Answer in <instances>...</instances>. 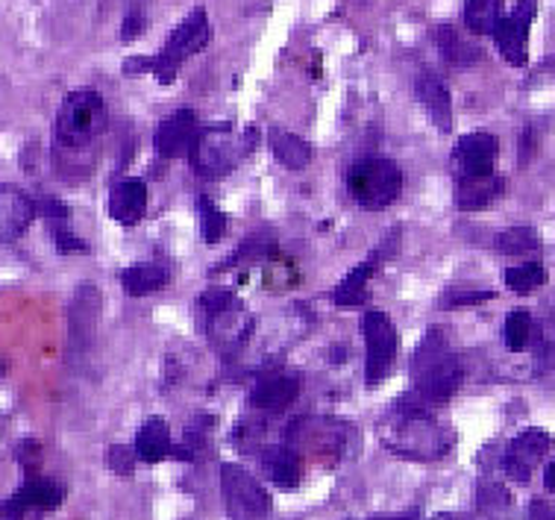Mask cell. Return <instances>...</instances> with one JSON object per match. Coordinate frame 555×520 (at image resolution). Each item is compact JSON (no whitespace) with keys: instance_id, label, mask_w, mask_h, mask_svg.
<instances>
[{"instance_id":"1","label":"cell","mask_w":555,"mask_h":520,"mask_svg":"<svg viewBox=\"0 0 555 520\" xmlns=\"http://www.w3.org/2000/svg\"><path fill=\"white\" fill-rule=\"evenodd\" d=\"M462 359L450 347L441 327H429L421 347L412 356L414 394L421 403H444L462 385Z\"/></svg>"},{"instance_id":"2","label":"cell","mask_w":555,"mask_h":520,"mask_svg":"<svg viewBox=\"0 0 555 520\" xmlns=\"http://www.w3.org/2000/svg\"><path fill=\"white\" fill-rule=\"evenodd\" d=\"M103 130H106V101L101 91L77 89L60 103L56 127H53L60 151L80 156L101 139Z\"/></svg>"},{"instance_id":"3","label":"cell","mask_w":555,"mask_h":520,"mask_svg":"<svg viewBox=\"0 0 555 520\" xmlns=\"http://www.w3.org/2000/svg\"><path fill=\"white\" fill-rule=\"evenodd\" d=\"M385 427H391L388 451L403 453L409 459H438L453 444V432L438 427L421 403H400Z\"/></svg>"},{"instance_id":"4","label":"cell","mask_w":555,"mask_h":520,"mask_svg":"<svg viewBox=\"0 0 555 520\" xmlns=\"http://www.w3.org/2000/svg\"><path fill=\"white\" fill-rule=\"evenodd\" d=\"M253 151H256V130H247L244 139H238L230 124H212V127H203L189 156H192V168L197 177L223 180Z\"/></svg>"},{"instance_id":"5","label":"cell","mask_w":555,"mask_h":520,"mask_svg":"<svg viewBox=\"0 0 555 520\" xmlns=\"http://www.w3.org/2000/svg\"><path fill=\"white\" fill-rule=\"evenodd\" d=\"M347 189L364 210H388L403 194V170L395 160L364 156L347 168Z\"/></svg>"},{"instance_id":"6","label":"cell","mask_w":555,"mask_h":520,"mask_svg":"<svg viewBox=\"0 0 555 520\" xmlns=\"http://www.w3.org/2000/svg\"><path fill=\"white\" fill-rule=\"evenodd\" d=\"M209 39H212L209 15H206V10L197 7V10H192L180 21V27L168 36L165 48L156 56H147V71L156 74V80L168 86L177 77V71L209 45Z\"/></svg>"},{"instance_id":"7","label":"cell","mask_w":555,"mask_h":520,"mask_svg":"<svg viewBox=\"0 0 555 520\" xmlns=\"http://www.w3.org/2000/svg\"><path fill=\"white\" fill-rule=\"evenodd\" d=\"M364 332V382L374 389L391 373L397 362V327L385 312L367 309L362 318Z\"/></svg>"},{"instance_id":"8","label":"cell","mask_w":555,"mask_h":520,"mask_svg":"<svg viewBox=\"0 0 555 520\" xmlns=\"http://www.w3.org/2000/svg\"><path fill=\"white\" fill-rule=\"evenodd\" d=\"M221 491L227 511L233 520H264L271 511V497L264 494L259 482L238 465H223L221 468Z\"/></svg>"},{"instance_id":"9","label":"cell","mask_w":555,"mask_h":520,"mask_svg":"<svg viewBox=\"0 0 555 520\" xmlns=\"http://www.w3.org/2000/svg\"><path fill=\"white\" fill-rule=\"evenodd\" d=\"M538 15V0H517L515 10L500 18L494 36V45L500 56L515 68H526L529 62V33H532V21Z\"/></svg>"},{"instance_id":"10","label":"cell","mask_w":555,"mask_h":520,"mask_svg":"<svg viewBox=\"0 0 555 520\" xmlns=\"http://www.w3.org/2000/svg\"><path fill=\"white\" fill-rule=\"evenodd\" d=\"M201 118L194 110H180L168 115V118L159 121L156 127V136H153V144H156V153L162 160H177V156H189L192 144L201 136Z\"/></svg>"},{"instance_id":"11","label":"cell","mask_w":555,"mask_h":520,"mask_svg":"<svg viewBox=\"0 0 555 520\" xmlns=\"http://www.w3.org/2000/svg\"><path fill=\"white\" fill-rule=\"evenodd\" d=\"M496 156H500V141L491 132H467L455 141L453 165L459 177H482L494 174Z\"/></svg>"},{"instance_id":"12","label":"cell","mask_w":555,"mask_h":520,"mask_svg":"<svg viewBox=\"0 0 555 520\" xmlns=\"http://www.w3.org/2000/svg\"><path fill=\"white\" fill-rule=\"evenodd\" d=\"M550 444H553L550 432L538 430V427L524 430L515 441H512V444H508V451H505L503 456L505 473H508L515 482H529L532 470L541 465V459H544L546 451H550Z\"/></svg>"},{"instance_id":"13","label":"cell","mask_w":555,"mask_h":520,"mask_svg":"<svg viewBox=\"0 0 555 520\" xmlns=\"http://www.w3.org/2000/svg\"><path fill=\"white\" fill-rule=\"evenodd\" d=\"M297 394H300V377L297 373L271 370V373L256 377L250 389V403L256 409L283 411L297 401Z\"/></svg>"},{"instance_id":"14","label":"cell","mask_w":555,"mask_h":520,"mask_svg":"<svg viewBox=\"0 0 555 520\" xmlns=\"http://www.w3.org/2000/svg\"><path fill=\"white\" fill-rule=\"evenodd\" d=\"M106 212H109V218L115 224L135 227L147 212V186H144V180L127 177V180L115 182L109 189V198H106Z\"/></svg>"},{"instance_id":"15","label":"cell","mask_w":555,"mask_h":520,"mask_svg":"<svg viewBox=\"0 0 555 520\" xmlns=\"http://www.w3.org/2000/svg\"><path fill=\"white\" fill-rule=\"evenodd\" d=\"M414 94H417V101H421V106H424L438 130H453V98H450V89L438 74L421 71L417 80H414Z\"/></svg>"},{"instance_id":"16","label":"cell","mask_w":555,"mask_h":520,"mask_svg":"<svg viewBox=\"0 0 555 520\" xmlns=\"http://www.w3.org/2000/svg\"><path fill=\"white\" fill-rule=\"evenodd\" d=\"M101 291L94 289L91 282H82L80 289L74 291L72 315H68V327H72V347L74 351H86L91 332L98 327L101 318Z\"/></svg>"},{"instance_id":"17","label":"cell","mask_w":555,"mask_h":520,"mask_svg":"<svg viewBox=\"0 0 555 520\" xmlns=\"http://www.w3.org/2000/svg\"><path fill=\"white\" fill-rule=\"evenodd\" d=\"M36 218V203L15 186L0 182V241H15Z\"/></svg>"},{"instance_id":"18","label":"cell","mask_w":555,"mask_h":520,"mask_svg":"<svg viewBox=\"0 0 555 520\" xmlns=\"http://www.w3.org/2000/svg\"><path fill=\"white\" fill-rule=\"evenodd\" d=\"M206 330H209V339L215 341L218 351L233 353L253 335V318L247 312H242V306H235V309L209 315L206 318Z\"/></svg>"},{"instance_id":"19","label":"cell","mask_w":555,"mask_h":520,"mask_svg":"<svg viewBox=\"0 0 555 520\" xmlns=\"http://www.w3.org/2000/svg\"><path fill=\"white\" fill-rule=\"evenodd\" d=\"M433 41L441 53V60L453 68H474L482 62V48L474 39H467L465 33L453 24H438L433 30Z\"/></svg>"},{"instance_id":"20","label":"cell","mask_w":555,"mask_h":520,"mask_svg":"<svg viewBox=\"0 0 555 520\" xmlns=\"http://www.w3.org/2000/svg\"><path fill=\"white\" fill-rule=\"evenodd\" d=\"M505 191V180L500 174H482V177H459L455 182V203L459 210L476 212L500 201Z\"/></svg>"},{"instance_id":"21","label":"cell","mask_w":555,"mask_h":520,"mask_svg":"<svg viewBox=\"0 0 555 520\" xmlns=\"http://www.w3.org/2000/svg\"><path fill=\"white\" fill-rule=\"evenodd\" d=\"M171 282V268L165 262H135L121 270V286L130 297H147L153 291L165 289Z\"/></svg>"},{"instance_id":"22","label":"cell","mask_w":555,"mask_h":520,"mask_svg":"<svg viewBox=\"0 0 555 520\" xmlns=\"http://www.w3.org/2000/svg\"><path fill=\"white\" fill-rule=\"evenodd\" d=\"M376 265H379V259L371 256V259H364L362 265H356V268L335 286L333 303L338 309H362L364 303H367V282L374 277Z\"/></svg>"},{"instance_id":"23","label":"cell","mask_w":555,"mask_h":520,"mask_svg":"<svg viewBox=\"0 0 555 520\" xmlns=\"http://www.w3.org/2000/svg\"><path fill=\"white\" fill-rule=\"evenodd\" d=\"M65 500V489H62L56 480H48V477H33V480L24 482V489L18 491V497L12 503V511L21 515L24 509H56L60 503Z\"/></svg>"},{"instance_id":"24","label":"cell","mask_w":555,"mask_h":520,"mask_svg":"<svg viewBox=\"0 0 555 520\" xmlns=\"http://www.w3.org/2000/svg\"><path fill=\"white\" fill-rule=\"evenodd\" d=\"M259 465H262L264 477L280 489H294L300 482V459L292 447H268L259 456Z\"/></svg>"},{"instance_id":"25","label":"cell","mask_w":555,"mask_h":520,"mask_svg":"<svg viewBox=\"0 0 555 520\" xmlns=\"http://www.w3.org/2000/svg\"><path fill=\"white\" fill-rule=\"evenodd\" d=\"M268 144H271V153L280 160V165H285L288 170H304L309 162H312V148L309 141H304L300 136H294L288 130H280L273 127L268 132Z\"/></svg>"},{"instance_id":"26","label":"cell","mask_w":555,"mask_h":520,"mask_svg":"<svg viewBox=\"0 0 555 520\" xmlns=\"http://www.w3.org/2000/svg\"><path fill=\"white\" fill-rule=\"evenodd\" d=\"M168 453H171V430H168V423L162 418L147 420L139 430V435H135V456L153 465V461L165 459Z\"/></svg>"},{"instance_id":"27","label":"cell","mask_w":555,"mask_h":520,"mask_svg":"<svg viewBox=\"0 0 555 520\" xmlns=\"http://www.w3.org/2000/svg\"><path fill=\"white\" fill-rule=\"evenodd\" d=\"M503 18V0H465V27L474 36H491Z\"/></svg>"},{"instance_id":"28","label":"cell","mask_w":555,"mask_h":520,"mask_svg":"<svg viewBox=\"0 0 555 520\" xmlns=\"http://www.w3.org/2000/svg\"><path fill=\"white\" fill-rule=\"evenodd\" d=\"M276 256V239L273 236H250V239L242 241V248L215 268V274H223V270H235L238 265H253L259 259H273Z\"/></svg>"},{"instance_id":"29","label":"cell","mask_w":555,"mask_h":520,"mask_svg":"<svg viewBox=\"0 0 555 520\" xmlns=\"http://www.w3.org/2000/svg\"><path fill=\"white\" fill-rule=\"evenodd\" d=\"M532 344H535V359L541 370H555V301L546 303V312L535 324L532 332Z\"/></svg>"},{"instance_id":"30","label":"cell","mask_w":555,"mask_h":520,"mask_svg":"<svg viewBox=\"0 0 555 520\" xmlns=\"http://www.w3.org/2000/svg\"><path fill=\"white\" fill-rule=\"evenodd\" d=\"M494 248L503 256H532L541 251V236L535 227H508L496 236Z\"/></svg>"},{"instance_id":"31","label":"cell","mask_w":555,"mask_h":520,"mask_svg":"<svg viewBox=\"0 0 555 520\" xmlns=\"http://www.w3.org/2000/svg\"><path fill=\"white\" fill-rule=\"evenodd\" d=\"M503 280L515 294H532V291H538L541 286H546V268L541 262H520V265L505 268Z\"/></svg>"},{"instance_id":"32","label":"cell","mask_w":555,"mask_h":520,"mask_svg":"<svg viewBox=\"0 0 555 520\" xmlns=\"http://www.w3.org/2000/svg\"><path fill=\"white\" fill-rule=\"evenodd\" d=\"M532 332H535V318L524 309H515L505 315V327H503V341L508 351H526L532 344Z\"/></svg>"},{"instance_id":"33","label":"cell","mask_w":555,"mask_h":520,"mask_svg":"<svg viewBox=\"0 0 555 520\" xmlns=\"http://www.w3.org/2000/svg\"><path fill=\"white\" fill-rule=\"evenodd\" d=\"M197 212H201L203 241H206V244H218V241L223 239L227 227H230L227 212H221V206H218L212 198H206V194H201V198H197Z\"/></svg>"},{"instance_id":"34","label":"cell","mask_w":555,"mask_h":520,"mask_svg":"<svg viewBox=\"0 0 555 520\" xmlns=\"http://www.w3.org/2000/svg\"><path fill=\"white\" fill-rule=\"evenodd\" d=\"M496 294L491 289H474V286H453L441 294L438 309H474L482 303L494 301Z\"/></svg>"},{"instance_id":"35","label":"cell","mask_w":555,"mask_h":520,"mask_svg":"<svg viewBox=\"0 0 555 520\" xmlns=\"http://www.w3.org/2000/svg\"><path fill=\"white\" fill-rule=\"evenodd\" d=\"M197 306L203 309V315L209 318V315H218V312L235 309V306H242V303L235 301V294L230 289H221V286H215V289H206L197 297Z\"/></svg>"},{"instance_id":"36","label":"cell","mask_w":555,"mask_h":520,"mask_svg":"<svg viewBox=\"0 0 555 520\" xmlns=\"http://www.w3.org/2000/svg\"><path fill=\"white\" fill-rule=\"evenodd\" d=\"M106 465H109V470H115L118 477H130L135 459H132L130 447L115 444V447H109V451H106Z\"/></svg>"},{"instance_id":"37","label":"cell","mask_w":555,"mask_h":520,"mask_svg":"<svg viewBox=\"0 0 555 520\" xmlns=\"http://www.w3.org/2000/svg\"><path fill=\"white\" fill-rule=\"evenodd\" d=\"M144 30H147V15H144L142 7H132V10L124 15L121 39L124 41H135Z\"/></svg>"},{"instance_id":"38","label":"cell","mask_w":555,"mask_h":520,"mask_svg":"<svg viewBox=\"0 0 555 520\" xmlns=\"http://www.w3.org/2000/svg\"><path fill=\"white\" fill-rule=\"evenodd\" d=\"M53 241H56V251H60L62 256H72V253H89V244H86L82 239H77V236L68 230L53 232Z\"/></svg>"},{"instance_id":"39","label":"cell","mask_w":555,"mask_h":520,"mask_svg":"<svg viewBox=\"0 0 555 520\" xmlns=\"http://www.w3.org/2000/svg\"><path fill=\"white\" fill-rule=\"evenodd\" d=\"M36 212H41L44 218L53 220V224H62V220H68V206L56 198H41L36 201Z\"/></svg>"},{"instance_id":"40","label":"cell","mask_w":555,"mask_h":520,"mask_svg":"<svg viewBox=\"0 0 555 520\" xmlns=\"http://www.w3.org/2000/svg\"><path fill=\"white\" fill-rule=\"evenodd\" d=\"M535 148H538V127L535 124H529V127L524 130V136H520V165H526V162L532 160Z\"/></svg>"},{"instance_id":"41","label":"cell","mask_w":555,"mask_h":520,"mask_svg":"<svg viewBox=\"0 0 555 520\" xmlns=\"http://www.w3.org/2000/svg\"><path fill=\"white\" fill-rule=\"evenodd\" d=\"M529 520H555V511L546 506V503H532V509H529Z\"/></svg>"},{"instance_id":"42","label":"cell","mask_w":555,"mask_h":520,"mask_svg":"<svg viewBox=\"0 0 555 520\" xmlns=\"http://www.w3.org/2000/svg\"><path fill=\"white\" fill-rule=\"evenodd\" d=\"M544 485H546V489H550V491H555V459L550 461V468H546Z\"/></svg>"},{"instance_id":"43","label":"cell","mask_w":555,"mask_h":520,"mask_svg":"<svg viewBox=\"0 0 555 520\" xmlns=\"http://www.w3.org/2000/svg\"><path fill=\"white\" fill-rule=\"evenodd\" d=\"M347 356H350V353H347V347H341V344H338V347H333V362H347Z\"/></svg>"},{"instance_id":"44","label":"cell","mask_w":555,"mask_h":520,"mask_svg":"<svg viewBox=\"0 0 555 520\" xmlns=\"http://www.w3.org/2000/svg\"><path fill=\"white\" fill-rule=\"evenodd\" d=\"M385 520H421L417 515H397V518H385Z\"/></svg>"}]
</instances>
